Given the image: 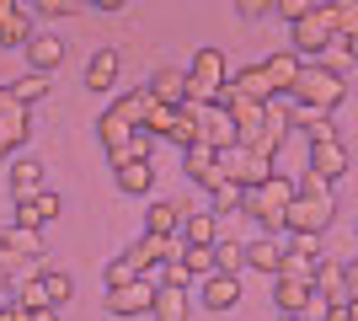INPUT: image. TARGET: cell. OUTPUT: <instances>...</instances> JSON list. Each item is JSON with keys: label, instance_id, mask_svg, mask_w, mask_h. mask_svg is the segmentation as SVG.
<instances>
[{"label": "cell", "instance_id": "16", "mask_svg": "<svg viewBox=\"0 0 358 321\" xmlns=\"http://www.w3.org/2000/svg\"><path fill=\"white\" fill-rule=\"evenodd\" d=\"M246 268L278 278V268H284V241H278V236H257V241H246Z\"/></svg>", "mask_w": 358, "mask_h": 321}, {"label": "cell", "instance_id": "17", "mask_svg": "<svg viewBox=\"0 0 358 321\" xmlns=\"http://www.w3.org/2000/svg\"><path fill=\"white\" fill-rule=\"evenodd\" d=\"M310 171H315V177H327V183L348 177V150H343V139H321V145H310Z\"/></svg>", "mask_w": 358, "mask_h": 321}, {"label": "cell", "instance_id": "36", "mask_svg": "<svg viewBox=\"0 0 358 321\" xmlns=\"http://www.w3.org/2000/svg\"><path fill=\"white\" fill-rule=\"evenodd\" d=\"M134 278H139V268H134V257H129V252H123V257H113V262L102 268V284H107V290H123V284H134Z\"/></svg>", "mask_w": 358, "mask_h": 321}, {"label": "cell", "instance_id": "20", "mask_svg": "<svg viewBox=\"0 0 358 321\" xmlns=\"http://www.w3.org/2000/svg\"><path fill=\"white\" fill-rule=\"evenodd\" d=\"M198 300H203V311H230V306L241 300V278H236V273H209Z\"/></svg>", "mask_w": 358, "mask_h": 321}, {"label": "cell", "instance_id": "26", "mask_svg": "<svg viewBox=\"0 0 358 321\" xmlns=\"http://www.w3.org/2000/svg\"><path fill=\"white\" fill-rule=\"evenodd\" d=\"M262 70H268V80H273V97H289L294 80H299V54H268Z\"/></svg>", "mask_w": 358, "mask_h": 321}, {"label": "cell", "instance_id": "50", "mask_svg": "<svg viewBox=\"0 0 358 321\" xmlns=\"http://www.w3.org/2000/svg\"><path fill=\"white\" fill-rule=\"evenodd\" d=\"M343 48H348V59L358 64V32H348V38H343Z\"/></svg>", "mask_w": 358, "mask_h": 321}, {"label": "cell", "instance_id": "53", "mask_svg": "<svg viewBox=\"0 0 358 321\" xmlns=\"http://www.w3.org/2000/svg\"><path fill=\"white\" fill-rule=\"evenodd\" d=\"M278 321H310V316H278Z\"/></svg>", "mask_w": 358, "mask_h": 321}, {"label": "cell", "instance_id": "52", "mask_svg": "<svg viewBox=\"0 0 358 321\" xmlns=\"http://www.w3.org/2000/svg\"><path fill=\"white\" fill-rule=\"evenodd\" d=\"M16 6H22V0H0V16H6V11H16Z\"/></svg>", "mask_w": 358, "mask_h": 321}, {"label": "cell", "instance_id": "41", "mask_svg": "<svg viewBox=\"0 0 358 321\" xmlns=\"http://www.w3.org/2000/svg\"><path fill=\"white\" fill-rule=\"evenodd\" d=\"M150 155H155V134H150V129H139V134L129 139V155H123V161H150Z\"/></svg>", "mask_w": 358, "mask_h": 321}, {"label": "cell", "instance_id": "11", "mask_svg": "<svg viewBox=\"0 0 358 321\" xmlns=\"http://www.w3.org/2000/svg\"><path fill=\"white\" fill-rule=\"evenodd\" d=\"M273 306H278V316H310L315 284L310 278H273Z\"/></svg>", "mask_w": 358, "mask_h": 321}, {"label": "cell", "instance_id": "46", "mask_svg": "<svg viewBox=\"0 0 358 321\" xmlns=\"http://www.w3.org/2000/svg\"><path fill=\"white\" fill-rule=\"evenodd\" d=\"M0 321H32V311H22V306H0Z\"/></svg>", "mask_w": 358, "mask_h": 321}, {"label": "cell", "instance_id": "13", "mask_svg": "<svg viewBox=\"0 0 358 321\" xmlns=\"http://www.w3.org/2000/svg\"><path fill=\"white\" fill-rule=\"evenodd\" d=\"M38 252H43V236L32 225H6L0 230V262H6V268H11L16 257H38Z\"/></svg>", "mask_w": 358, "mask_h": 321}, {"label": "cell", "instance_id": "48", "mask_svg": "<svg viewBox=\"0 0 358 321\" xmlns=\"http://www.w3.org/2000/svg\"><path fill=\"white\" fill-rule=\"evenodd\" d=\"M91 11H123V0H86Z\"/></svg>", "mask_w": 358, "mask_h": 321}, {"label": "cell", "instance_id": "35", "mask_svg": "<svg viewBox=\"0 0 358 321\" xmlns=\"http://www.w3.org/2000/svg\"><path fill=\"white\" fill-rule=\"evenodd\" d=\"M38 278H43V290H48V300H54V306H70V294H75V278L70 273H64V268H48V273H38Z\"/></svg>", "mask_w": 358, "mask_h": 321}, {"label": "cell", "instance_id": "1", "mask_svg": "<svg viewBox=\"0 0 358 321\" xmlns=\"http://www.w3.org/2000/svg\"><path fill=\"white\" fill-rule=\"evenodd\" d=\"M294 187H299V193H294V204H289V214H284V230H289V236H299V241H315V236L337 220L331 183H327V177H315V171L305 166V177H299Z\"/></svg>", "mask_w": 358, "mask_h": 321}, {"label": "cell", "instance_id": "23", "mask_svg": "<svg viewBox=\"0 0 358 321\" xmlns=\"http://www.w3.org/2000/svg\"><path fill=\"white\" fill-rule=\"evenodd\" d=\"M155 321H187V284H155Z\"/></svg>", "mask_w": 358, "mask_h": 321}, {"label": "cell", "instance_id": "14", "mask_svg": "<svg viewBox=\"0 0 358 321\" xmlns=\"http://www.w3.org/2000/svg\"><path fill=\"white\" fill-rule=\"evenodd\" d=\"M59 209H64L59 193H48V187H43V193H32V199H16V225L43 230L48 220H59Z\"/></svg>", "mask_w": 358, "mask_h": 321}, {"label": "cell", "instance_id": "4", "mask_svg": "<svg viewBox=\"0 0 358 321\" xmlns=\"http://www.w3.org/2000/svg\"><path fill=\"white\" fill-rule=\"evenodd\" d=\"M289 102L315 107V113H337L348 102V80L337 70H327V64H299V80H294V92H289Z\"/></svg>", "mask_w": 358, "mask_h": 321}, {"label": "cell", "instance_id": "34", "mask_svg": "<svg viewBox=\"0 0 358 321\" xmlns=\"http://www.w3.org/2000/svg\"><path fill=\"white\" fill-rule=\"evenodd\" d=\"M214 268H220V273H241V268H246V246L241 241H214Z\"/></svg>", "mask_w": 358, "mask_h": 321}, {"label": "cell", "instance_id": "31", "mask_svg": "<svg viewBox=\"0 0 358 321\" xmlns=\"http://www.w3.org/2000/svg\"><path fill=\"white\" fill-rule=\"evenodd\" d=\"M230 86H236V92H246L252 102H273V80H268V70H262V64L236 70V76H230Z\"/></svg>", "mask_w": 358, "mask_h": 321}, {"label": "cell", "instance_id": "22", "mask_svg": "<svg viewBox=\"0 0 358 321\" xmlns=\"http://www.w3.org/2000/svg\"><path fill=\"white\" fill-rule=\"evenodd\" d=\"M113 177H118V193H129V199H145L155 187V166L150 161H123V166H113Z\"/></svg>", "mask_w": 358, "mask_h": 321}, {"label": "cell", "instance_id": "8", "mask_svg": "<svg viewBox=\"0 0 358 321\" xmlns=\"http://www.w3.org/2000/svg\"><path fill=\"white\" fill-rule=\"evenodd\" d=\"M182 171H187L203 193H214L220 183H230V177H224V166H220V150H214V145H203V139H193V145L182 150Z\"/></svg>", "mask_w": 358, "mask_h": 321}, {"label": "cell", "instance_id": "38", "mask_svg": "<svg viewBox=\"0 0 358 321\" xmlns=\"http://www.w3.org/2000/svg\"><path fill=\"white\" fill-rule=\"evenodd\" d=\"M209 199H214V214H236L241 204H246V187H241V183H220Z\"/></svg>", "mask_w": 358, "mask_h": 321}, {"label": "cell", "instance_id": "28", "mask_svg": "<svg viewBox=\"0 0 358 321\" xmlns=\"http://www.w3.org/2000/svg\"><path fill=\"white\" fill-rule=\"evenodd\" d=\"M27 43H32V11L16 6L0 16V48H27Z\"/></svg>", "mask_w": 358, "mask_h": 321}, {"label": "cell", "instance_id": "27", "mask_svg": "<svg viewBox=\"0 0 358 321\" xmlns=\"http://www.w3.org/2000/svg\"><path fill=\"white\" fill-rule=\"evenodd\" d=\"M182 236H187V246H214L220 241V220L209 209H187L182 214Z\"/></svg>", "mask_w": 358, "mask_h": 321}, {"label": "cell", "instance_id": "6", "mask_svg": "<svg viewBox=\"0 0 358 321\" xmlns=\"http://www.w3.org/2000/svg\"><path fill=\"white\" fill-rule=\"evenodd\" d=\"M224 80H230L224 54H220V48H198L193 64H187V102H214Z\"/></svg>", "mask_w": 358, "mask_h": 321}, {"label": "cell", "instance_id": "47", "mask_svg": "<svg viewBox=\"0 0 358 321\" xmlns=\"http://www.w3.org/2000/svg\"><path fill=\"white\" fill-rule=\"evenodd\" d=\"M11 107H27V102H16L11 86H0V113H11Z\"/></svg>", "mask_w": 358, "mask_h": 321}, {"label": "cell", "instance_id": "40", "mask_svg": "<svg viewBox=\"0 0 358 321\" xmlns=\"http://www.w3.org/2000/svg\"><path fill=\"white\" fill-rule=\"evenodd\" d=\"M337 6V43H343L348 32H358V0H331Z\"/></svg>", "mask_w": 358, "mask_h": 321}, {"label": "cell", "instance_id": "32", "mask_svg": "<svg viewBox=\"0 0 358 321\" xmlns=\"http://www.w3.org/2000/svg\"><path fill=\"white\" fill-rule=\"evenodd\" d=\"M11 193H16V199L43 193V161H16V166H11Z\"/></svg>", "mask_w": 358, "mask_h": 321}, {"label": "cell", "instance_id": "15", "mask_svg": "<svg viewBox=\"0 0 358 321\" xmlns=\"http://www.w3.org/2000/svg\"><path fill=\"white\" fill-rule=\"evenodd\" d=\"M27 59H32V70H38V76H54V70L64 64V38H59V32H32Z\"/></svg>", "mask_w": 358, "mask_h": 321}, {"label": "cell", "instance_id": "45", "mask_svg": "<svg viewBox=\"0 0 358 321\" xmlns=\"http://www.w3.org/2000/svg\"><path fill=\"white\" fill-rule=\"evenodd\" d=\"M343 278H348V300H358V257L343 262Z\"/></svg>", "mask_w": 358, "mask_h": 321}, {"label": "cell", "instance_id": "33", "mask_svg": "<svg viewBox=\"0 0 358 321\" xmlns=\"http://www.w3.org/2000/svg\"><path fill=\"white\" fill-rule=\"evenodd\" d=\"M11 92H16V102H43L48 92H54V76H38V70H32V76H22V80H11Z\"/></svg>", "mask_w": 358, "mask_h": 321}, {"label": "cell", "instance_id": "39", "mask_svg": "<svg viewBox=\"0 0 358 321\" xmlns=\"http://www.w3.org/2000/svg\"><path fill=\"white\" fill-rule=\"evenodd\" d=\"M16 306H22V311H43V306H54V300H48V290H43V278L16 284Z\"/></svg>", "mask_w": 358, "mask_h": 321}, {"label": "cell", "instance_id": "21", "mask_svg": "<svg viewBox=\"0 0 358 321\" xmlns=\"http://www.w3.org/2000/svg\"><path fill=\"white\" fill-rule=\"evenodd\" d=\"M171 236H155V230H145V236H139V246H129V257H134V268L139 273H155V268H161L166 262V252H171Z\"/></svg>", "mask_w": 358, "mask_h": 321}, {"label": "cell", "instance_id": "49", "mask_svg": "<svg viewBox=\"0 0 358 321\" xmlns=\"http://www.w3.org/2000/svg\"><path fill=\"white\" fill-rule=\"evenodd\" d=\"M32 321H59V306H43V311H32Z\"/></svg>", "mask_w": 358, "mask_h": 321}, {"label": "cell", "instance_id": "19", "mask_svg": "<svg viewBox=\"0 0 358 321\" xmlns=\"http://www.w3.org/2000/svg\"><path fill=\"white\" fill-rule=\"evenodd\" d=\"M27 134H32L27 107H11V113H0V161L22 150V145H27Z\"/></svg>", "mask_w": 358, "mask_h": 321}, {"label": "cell", "instance_id": "5", "mask_svg": "<svg viewBox=\"0 0 358 321\" xmlns=\"http://www.w3.org/2000/svg\"><path fill=\"white\" fill-rule=\"evenodd\" d=\"M289 38H294V54L321 59V54L337 43V6H331V0H315V11L299 16L294 27H289Z\"/></svg>", "mask_w": 358, "mask_h": 321}, {"label": "cell", "instance_id": "37", "mask_svg": "<svg viewBox=\"0 0 358 321\" xmlns=\"http://www.w3.org/2000/svg\"><path fill=\"white\" fill-rule=\"evenodd\" d=\"M182 268H187V278L193 273H220V268H214V246H182Z\"/></svg>", "mask_w": 358, "mask_h": 321}, {"label": "cell", "instance_id": "10", "mask_svg": "<svg viewBox=\"0 0 358 321\" xmlns=\"http://www.w3.org/2000/svg\"><path fill=\"white\" fill-rule=\"evenodd\" d=\"M150 306H155V278L150 273H139L123 290H107V311L113 316H150Z\"/></svg>", "mask_w": 358, "mask_h": 321}, {"label": "cell", "instance_id": "12", "mask_svg": "<svg viewBox=\"0 0 358 321\" xmlns=\"http://www.w3.org/2000/svg\"><path fill=\"white\" fill-rule=\"evenodd\" d=\"M321 273V252H315V241H284V268H278V278H310Z\"/></svg>", "mask_w": 358, "mask_h": 321}, {"label": "cell", "instance_id": "2", "mask_svg": "<svg viewBox=\"0 0 358 321\" xmlns=\"http://www.w3.org/2000/svg\"><path fill=\"white\" fill-rule=\"evenodd\" d=\"M145 107H150V86H139V92H123L118 102H113L102 118H96L102 155L113 161V166H123V155H129V139L145 129Z\"/></svg>", "mask_w": 358, "mask_h": 321}, {"label": "cell", "instance_id": "25", "mask_svg": "<svg viewBox=\"0 0 358 321\" xmlns=\"http://www.w3.org/2000/svg\"><path fill=\"white\" fill-rule=\"evenodd\" d=\"M86 86L91 92H113V86H118V48H96V54H91Z\"/></svg>", "mask_w": 358, "mask_h": 321}, {"label": "cell", "instance_id": "44", "mask_svg": "<svg viewBox=\"0 0 358 321\" xmlns=\"http://www.w3.org/2000/svg\"><path fill=\"white\" fill-rule=\"evenodd\" d=\"M273 6H278V0H236V11L246 16V22H257V16H268Z\"/></svg>", "mask_w": 358, "mask_h": 321}, {"label": "cell", "instance_id": "51", "mask_svg": "<svg viewBox=\"0 0 358 321\" xmlns=\"http://www.w3.org/2000/svg\"><path fill=\"white\" fill-rule=\"evenodd\" d=\"M6 294H11V268L0 262V300H6Z\"/></svg>", "mask_w": 358, "mask_h": 321}, {"label": "cell", "instance_id": "42", "mask_svg": "<svg viewBox=\"0 0 358 321\" xmlns=\"http://www.w3.org/2000/svg\"><path fill=\"white\" fill-rule=\"evenodd\" d=\"M43 16H75V11H86V0H32Z\"/></svg>", "mask_w": 358, "mask_h": 321}, {"label": "cell", "instance_id": "9", "mask_svg": "<svg viewBox=\"0 0 358 321\" xmlns=\"http://www.w3.org/2000/svg\"><path fill=\"white\" fill-rule=\"evenodd\" d=\"M198 139L214 145V150H230V145H241V129H236V118H230L220 102H203L198 107Z\"/></svg>", "mask_w": 358, "mask_h": 321}, {"label": "cell", "instance_id": "18", "mask_svg": "<svg viewBox=\"0 0 358 321\" xmlns=\"http://www.w3.org/2000/svg\"><path fill=\"white\" fill-rule=\"evenodd\" d=\"M289 129H299L310 145H321V139H337V123H331V113H315V107H289Z\"/></svg>", "mask_w": 358, "mask_h": 321}, {"label": "cell", "instance_id": "24", "mask_svg": "<svg viewBox=\"0 0 358 321\" xmlns=\"http://www.w3.org/2000/svg\"><path fill=\"white\" fill-rule=\"evenodd\" d=\"M150 97L166 107H182L187 102V70H155L150 76Z\"/></svg>", "mask_w": 358, "mask_h": 321}, {"label": "cell", "instance_id": "29", "mask_svg": "<svg viewBox=\"0 0 358 321\" xmlns=\"http://www.w3.org/2000/svg\"><path fill=\"white\" fill-rule=\"evenodd\" d=\"M182 214H187V209H182L177 199H155V204L145 209V230H155V236H171V230H182Z\"/></svg>", "mask_w": 358, "mask_h": 321}, {"label": "cell", "instance_id": "30", "mask_svg": "<svg viewBox=\"0 0 358 321\" xmlns=\"http://www.w3.org/2000/svg\"><path fill=\"white\" fill-rule=\"evenodd\" d=\"M315 294H321L327 306H348V278H343V262H321V273H315Z\"/></svg>", "mask_w": 358, "mask_h": 321}, {"label": "cell", "instance_id": "7", "mask_svg": "<svg viewBox=\"0 0 358 321\" xmlns=\"http://www.w3.org/2000/svg\"><path fill=\"white\" fill-rule=\"evenodd\" d=\"M220 166H224V177H230V183L262 187V183L273 177V155L252 150V145H230V150H220Z\"/></svg>", "mask_w": 358, "mask_h": 321}, {"label": "cell", "instance_id": "3", "mask_svg": "<svg viewBox=\"0 0 358 321\" xmlns=\"http://www.w3.org/2000/svg\"><path fill=\"white\" fill-rule=\"evenodd\" d=\"M294 193L299 187L289 183L284 171H273L262 187H246V204H241V209L262 225V236H284V214H289V204H294Z\"/></svg>", "mask_w": 358, "mask_h": 321}, {"label": "cell", "instance_id": "43", "mask_svg": "<svg viewBox=\"0 0 358 321\" xmlns=\"http://www.w3.org/2000/svg\"><path fill=\"white\" fill-rule=\"evenodd\" d=\"M273 11H278V16H284V22H289V27H294V22H299V16H310V11H315V0H278V6H273Z\"/></svg>", "mask_w": 358, "mask_h": 321}]
</instances>
